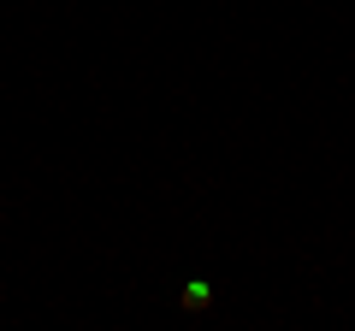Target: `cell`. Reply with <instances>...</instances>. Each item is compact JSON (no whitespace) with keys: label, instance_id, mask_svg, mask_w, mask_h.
<instances>
[{"label":"cell","instance_id":"1","mask_svg":"<svg viewBox=\"0 0 355 331\" xmlns=\"http://www.w3.org/2000/svg\"><path fill=\"white\" fill-rule=\"evenodd\" d=\"M178 307H184V314H202V307H214V284H207V278H190L184 290H178Z\"/></svg>","mask_w":355,"mask_h":331}]
</instances>
